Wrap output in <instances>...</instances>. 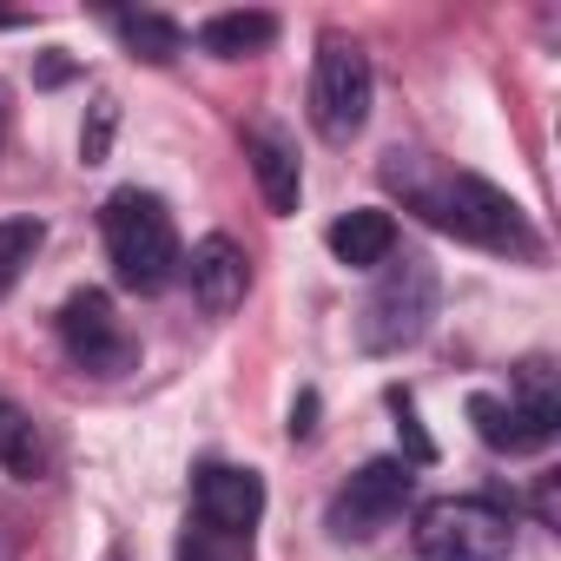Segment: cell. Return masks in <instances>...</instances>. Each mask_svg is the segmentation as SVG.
Listing matches in <instances>:
<instances>
[{"label":"cell","instance_id":"obj_1","mask_svg":"<svg viewBox=\"0 0 561 561\" xmlns=\"http://www.w3.org/2000/svg\"><path fill=\"white\" fill-rule=\"evenodd\" d=\"M383 185L403 192V205L416 218H430L436 231L462 238V244H482V251H502V257H541V238L528 225V211L495 192L489 179L476 172H456V165H436L430 152H390L383 159Z\"/></svg>","mask_w":561,"mask_h":561},{"label":"cell","instance_id":"obj_2","mask_svg":"<svg viewBox=\"0 0 561 561\" xmlns=\"http://www.w3.org/2000/svg\"><path fill=\"white\" fill-rule=\"evenodd\" d=\"M100 231H106L113 277H119L126 291H139V298L165 291L172 277H179V264H185V251H179V225H172V211H165L159 192L119 185V192L106 198V211H100Z\"/></svg>","mask_w":561,"mask_h":561},{"label":"cell","instance_id":"obj_3","mask_svg":"<svg viewBox=\"0 0 561 561\" xmlns=\"http://www.w3.org/2000/svg\"><path fill=\"white\" fill-rule=\"evenodd\" d=\"M436 298H443V277H436V264H430L423 251L383 257V264H377V285H370V298H364V311H357V344H364L370 357L410 351V344L430 331Z\"/></svg>","mask_w":561,"mask_h":561},{"label":"cell","instance_id":"obj_4","mask_svg":"<svg viewBox=\"0 0 561 561\" xmlns=\"http://www.w3.org/2000/svg\"><path fill=\"white\" fill-rule=\"evenodd\" d=\"M416 554L423 561H508L515 515L489 495H443L416 515Z\"/></svg>","mask_w":561,"mask_h":561},{"label":"cell","instance_id":"obj_5","mask_svg":"<svg viewBox=\"0 0 561 561\" xmlns=\"http://www.w3.org/2000/svg\"><path fill=\"white\" fill-rule=\"evenodd\" d=\"M469 423L476 436L495 449V456H528V449H548L554 443V423H561V397H554V377L548 364H522L515 390L508 397H469Z\"/></svg>","mask_w":561,"mask_h":561},{"label":"cell","instance_id":"obj_6","mask_svg":"<svg viewBox=\"0 0 561 561\" xmlns=\"http://www.w3.org/2000/svg\"><path fill=\"white\" fill-rule=\"evenodd\" d=\"M370 54L344 34H324L318 41V67H311V126L331 139V146H351L370 119Z\"/></svg>","mask_w":561,"mask_h":561},{"label":"cell","instance_id":"obj_7","mask_svg":"<svg viewBox=\"0 0 561 561\" xmlns=\"http://www.w3.org/2000/svg\"><path fill=\"white\" fill-rule=\"evenodd\" d=\"M60 351L87 377H126L139 364V344H133V331H126V318L113 311L106 291H73L60 305Z\"/></svg>","mask_w":561,"mask_h":561},{"label":"cell","instance_id":"obj_8","mask_svg":"<svg viewBox=\"0 0 561 561\" xmlns=\"http://www.w3.org/2000/svg\"><path fill=\"white\" fill-rule=\"evenodd\" d=\"M410 495H416L410 462L377 456V462H364V469L337 489V502H331V535H337V541H370L377 528H390V522L410 508Z\"/></svg>","mask_w":561,"mask_h":561},{"label":"cell","instance_id":"obj_9","mask_svg":"<svg viewBox=\"0 0 561 561\" xmlns=\"http://www.w3.org/2000/svg\"><path fill=\"white\" fill-rule=\"evenodd\" d=\"M179 271H185L192 305H198L205 318H231V311L244 305V291H251V257H244V244H238V238H225V231L198 238V244H192V257H185Z\"/></svg>","mask_w":561,"mask_h":561},{"label":"cell","instance_id":"obj_10","mask_svg":"<svg viewBox=\"0 0 561 561\" xmlns=\"http://www.w3.org/2000/svg\"><path fill=\"white\" fill-rule=\"evenodd\" d=\"M192 508H198L205 528L251 535L257 515H264V476L257 469H238V462H205L198 482H192Z\"/></svg>","mask_w":561,"mask_h":561},{"label":"cell","instance_id":"obj_11","mask_svg":"<svg viewBox=\"0 0 561 561\" xmlns=\"http://www.w3.org/2000/svg\"><path fill=\"white\" fill-rule=\"evenodd\" d=\"M244 159H251V179H257L264 205H271L277 218H291L298 198H305V165H298V152L277 139L271 126H257V133H244Z\"/></svg>","mask_w":561,"mask_h":561},{"label":"cell","instance_id":"obj_12","mask_svg":"<svg viewBox=\"0 0 561 561\" xmlns=\"http://www.w3.org/2000/svg\"><path fill=\"white\" fill-rule=\"evenodd\" d=\"M324 238H331V257L351 264V271H377L383 257H397V218H390L383 205H357V211H344Z\"/></svg>","mask_w":561,"mask_h":561},{"label":"cell","instance_id":"obj_13","mask_svg":"<svg viewBox=\"0 0 561 561\" xmlns=\"http://www.w3.org/2000/svg\"><path fill=\"white\" fill-rule=\"evenodd\" d=\"M0 469H8L14 482H41V476H47V436H41V423H34L21 403H8V397H0Z\"/></svg>","mask_w":561,"mask_h":561},{"label":"cell","instance_id":"obj_14","mask_svg":"<svg viewBox=\"0 0 561 561\" xmlns=\"http://www.w3.org/2000/svg\"><path fill=\"white\" fill-rule=\"evenodd\" d=\"M277 41V21L271 14H211L205 27H198V47L211 54V60H251V54H264Z\"/></svg>","mask_w":561,"mask_h":561},{"label":"cell","instance_id":"obj_15","mask_svg":"<svg viewBox=\"0 0 561 561\" xmlns=\"http://www.w3.org/2000/svg\"><path fill=\"white\" fill-rule=\"evenodd\" d=\"M113 34H119L139 60H152V67H165V60L185 54V34H179L172 21H159V14H113Z\"/></svg>","mask_w":561,"mask_h":561},{"label":"cell","instance_id":"obj_16","mask_svg":"<svg viewBox=\"0 0 561 561\" xmlns=\"http://www.w3.org/2000/svg\"><path fill=\"white\" fill-rule=\"evenodd\" d=\"M41 244H47V225L41 218H0V298L27 277V264H34Z\"/></svg>","mask_w":561,"mask_h":561},{"label":"cell","instance_id":"obj_17","mask_svg":"<svg viewBox=\"0 0 561 561\" xmlns=\"http://www.w3.org/2000/svg\"><path fill=\"white\" fill-rule=\"evenodd\" d=\"M179 561H251V535H225V528H185Z\"/></svg>","mask_w":561,"mask_h":561},{"label":"cell","instance_id":"obj_18","mask_svg":"<svg viewBox=\"0 0 561 561\" xmlns=\"http://www.w3.org/2000/svg\"><path fill=\"white\" fill-rule=\"evenodd\" d=\"M390 410H397V430H403V443H410V469H416V462H436V443L423 436V423H416V403H410L403 390H390Z\"/></svg>","mask_w":561,"mask_h":561},{"label":"cell","instance_id":"obj_19","mask_svg":"<svg viewBox=\"0 0 561 561\" xmlns=\"http://www.w3.org/2000/svg\"><path fill=\"white\" fill-rule=\"evenodd\" d=\"M106 139H113V100H93V126L80 133V159L100 165L106 159Z\"/></svg>","mask_w":561,"mask_h":561},{"label":"cell","instance_id":"obj_20","mask_svg":"<svg viewBox=\"0 0 561 561\" xmlns=\"http://www.w3.org/2000/svg\"><path fill=\"white\" fill-rule=\"evenodd\" d=\"M311 416H318V397H298V410H291V436H298V443H305V436L318 430Z\"/></svg>","mask_w":561,"mask_h":561},{"label":"cell","instance_id":"obj_21","mask_svg":"<svg viewBox=\"0 0 561 561\" xmlns=\"http://www.w3.org/2000/svg\"><path fill=\"white\" fill-rule=\"evenodd\" d=\"M8 119H14V106H8V87H0V146H8Z\"/></svg>","mask_w":561,"mask_h":561}]
</instances>
